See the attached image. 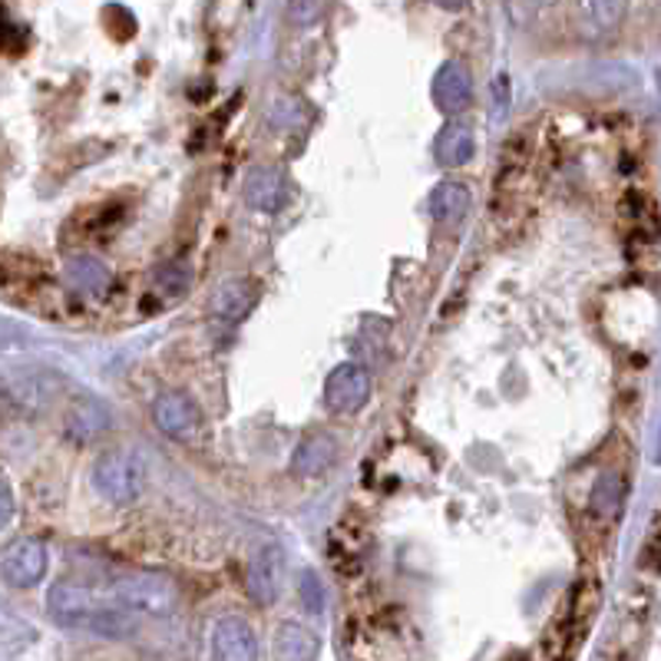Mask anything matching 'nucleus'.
I'll list each match as a JSON object with an SVG mask.
<instances>
[{
    "mask_svg": "<svg viewBox=\"0 0 661 661\" xmlns=\"http://www.w3.org/2000/svg\"><path fill=\"white\" fill-rule=\"evenodd\" d=\"M113 595L130 612H146V615H172L179 605V589L159 572H126L113 585Z\"/></svg>",
    "mask_w": 661,
    "mask_h": 661,
    "instance_id": "f257e3e1",
    "label": "nucleus"
},
{
    "mask_svg": "<svg viewBox=\"0 0 661 661\" xmlns=\"http://www.w3.org/2000/svg\"><path fill=\"white\" fill-rule=\"evenodd\" d=\"M93 486L103 500L126 506L143 493V463L130 450H110L93 463Z\"/></svg>",
    "mask_w": 661,
    "mask_h": 661,
    "instance_id": "f03ea898",
    "label": "nucleus"
},
{
    "mask_svg": "<svg viewBox=\"0 0 661 661\" xmlns=\"http://www.w3.org/2000/svg\"><path fill=\"white\" fill-rule=\"evenodd\" d=\"M368 401H371V374H368L365 365L348 361V365H338L335 371L327 374L324 404H327L330 414H341V417L358 414V411L368 407Z\"/></svg>",
    "mask_w": 661,
    "mask_h": 661,
    "instance_id": "7ed1b4c3",
    "label": "nucleus"
},
{
    "mask_svg": "<svg viewBox=\"0 0 661 661\" xmlns=\"http://www.w3.org/2000/svg\"><path fill=\"white\" fill-rule=\"evenodd\" d=\"M47 565H51V556H47V546L41 539H14L4 556H0V579L14 589H34L44 582L47 575Z\"/></svg>",
    "mask_w": 661,
    "mask_h": 661,
    "instance_id": "20e7f679",
    "label": "nucleus"
},
{
    "mask_svg": "<svg viewBox=\"0 0 661 661\" xmlns=\"http://www.w3.org/2000/svg\"><path fill=\"white\" fill-rule=\"evenodd\" d=\"M153 424L166 437H172V440H189L202 427V411H199V404L189 394H182V391H163L153 401Z\"/></svg>",
    "mask_w": 661,
    "mask_h": 661,
    "instance_id": "39448f33",
    "label": "nucleus"
},
{
    "mask_svg": "<svg viewBox=\"0 0 661 661\" xmlns=\"http://www.w3.org/2000/svg\"><path fill=\"white\" fill-rule=\"evenodd\" d=\"M434 103L440 113L457 116L473 103V74L463 60H447L434 77Z\"/></svg>",
    "mask_w": 661,
    "mask_h": 661,
    "instance_id": "423d86ee",
    "label": "nucleus"
},
{
    "mask_svg": "<svg viewBox=\"0 0 661 661\" xmlns=\"http://www.w3.org/2000/svg\"><path fill=\"white\" fill-rule=\"evenodd\" d=\"M100 605L97 592L90 585H80V582H57L51 592H47V608H51V618L57 625H67V628H83L87 615Z\"/></svg>",
    "mask_w": 661,
    "mask_h": 661,
    "instance_id": "0eeeda50",
    "label": "nucleus"
},
{
    "mask_svg": "<svg viewBox=\"0 0 661 661\" xmlns=\"http://www.w3.org/2000/svg\"><path fill=\"white\" fill-rule=\"evenodd\" d=\"M110 427H113V414H110V407L103 404V401H97V397H77L70 407H67V414H64V430H67V437L74 440V444H93V440H100L103 434H110Z\"/></svg>",
    "mask_w": 661,
    "mask_h": 661,
    "instance_id": "6e6552de",
    "label": "nucleus"
},
{
    "mask_svg": "<svg viewBox=\"0 0 661 661\" xmlns=\"http://www.w3.org/2000/svg\"><path fill=\"white\" fill-rule=\"evenodd\" d=\"M212 654L219 661H255L258 658V641L255 631L245 618L225 615L212 628Z\"/></svg>",
    "mask_w": 661,
    "mask_h": 661,
    "instance_id": "1a4fd4ad",
    "label": "nucleus"
},
{
    "mask_svg": "<svg viewBox=\"0 0 661 661\" xmlns=\"http://www.w3.org/2000/svg\"><path fill=\"white\" fill-rule=\"evenodd\" d=\"M255 304H258V284L251 278H228L215 288L209 311L225 324H238L255 311Z\"/></svg>",
    "mask_w": 661,
    "mask_h": 661,
    "instance_id": "9d476101",
    "label": "nucleus"
},
{
    "mask_svg": "<svg viewBox=\"0 0 661 661\" xmlns=\"http://www.w3.org/2000/svg\"><path fill=\"white\" fill-rule=\"evenodd\" d=\"M281 582H284V559L278 549H261L251 562H248V575H245V589L251 595L255 605H271L281 595Z\"/></svg>",
    "mask_w": 661,
    "mask_h": 661,
    "instance_id": "9b49d317",
    "label": "nucleus"
},
{
    "mask_svg": "<svg viewBox=\"0 0 661 661\" xmlns=\"http://www.w3.org/2000/svg\"><path fill=\"white\" fill-rule=\"evenodd\" d=\"M338 460V440L330 434H307L298 447H294V457H291V473L304 477V480H314L321 473H327Z\"/></svg>",
    "mask_w": 661,
    "mask_h": 661,
    "instance_id": "f8f14e48",
    "label": "nucleus"
},
{
    "mask_svg": "<svg viewBox=\"0 0 661 661\" xmlns=\"http://www.w3.org/2000/svg\"><path fill=\"white\" fill-rule=\"evenodd\" d=\"M242 195L258 212H278L284 205V199H288V182H284L281 169H275V166H255L245 176Z\"/></svg>",
    "mask_w": 661,
    "mask_h": 661,
    "instance_id": "ddd939ff",
    "label": "nucleus"
},
{
    "mask_svg": "<svg viewBox=\"0 0 661 661\" xmlns=\"http://www.w3.org/2000/svg\"><path fill=\"white\" fill-rule=\"evenodd\" d=\"M67 284L74 288V294L103 298L113 288V271L97 255H77V258L67 261Z\"/></svg>",
    "mask_w": 661,
    "mask_h": 661,
    "instance_id": "4468645a",
    "label": "nucleus"
},
{
    "mask_svg": "<svg viewBox=\"0 0 661 661\" xmlns=\"http://www.w3.org/2000/svg\"><path fill=\"white\" fill-rule=\"evenodd\" d=\"M192 281H195V275H192V265H189V261H182V258L166 261V265H159L156 275H153L149 298H153L156 304L169 307V304H176V301H182V298L189 294Z\"/></svg>",
    "mask_w": 661,
    "mask_h": 661,
    "instance_id": "2eb2a0df",
    "label": "nucleus"
},
{
    "mask_svg": "<svg viewBox=\"0 0 661 661\" xmlns=\"http://www.w3.org/2000/svg\"><path fill=\"white\" fill-rule=\"evenodd\" d=\"M473 153H477L473 130H470L467 123H457V120L447 123V126L440 130L437 143H434V156H437V163H440V166H450V169L467 166V163L473 159Z\"/></svg>",
    "mask_w": 661,
    "mask_h": 661,
    "instance_id": "dca6fc26",
    "label": "nucleus"
},
{
    "mask_svg": "<svg viewBox=\"0 0 661 661\" xmlns=\"http://www.w3.org/2000/svg\"><path fill=\"white\" fill-rule=\"evenodd\" d=\"M275 651L281 661H314L321 654V641L311 628L298 621H284L275 635Z\"/></svg>",
    "mask_w": 661,
    "mask_h": 661,
    "instance_id": "f3484780",
    "label": "nucleus"
},
{
    "mask_svg": "<svg viewBox=\"0 0 661 661\" xmlns=\"http://www.w3.org/2000/svg\"><path fill=\"white\" fill-rule=\"evenodd\" d=\"M473 205V195L463 182L457 179H444L434 192H430V215L437 222H460Z\"/></svg>",
    "mask_w": 661,
    "mask_h": 661,
    "instance_id": "a211bd4d",
    "label": "nucleus"
},
{
    "mask_svg": "<svg viewBox=\"0 0 661 661\" xmlns=\"http://www.w3.org/2000/svg\"><path fill=\"white\" fill-rule=\"evenodd\" d=\"M625 496H628L625 477L615 473V470H605V473H598L589 503H592V509H595L602 519H615V516L621 513V506H625Z\"/></svg>",
    "mask_w": 661,
    "mask_h": 661,
    "instance_id": "6ab92c4d",
    "label": "nucleus"
},
{
    "mask_svg": "<svg viewBox=\"0 0 661 661\" xmlns=\"http://www.w3.org/2000/svg\"><path fill=\"white\" fill-rule=\"evenodd\" d=\"M327 14V0H288V21L301 31L321 24Z\"/></svg>",
    "mask_w": 661,
    "mask_h": 661,
    "instance_id": "aec40b11",
    "label": "nucleus"
},
{
    "mask_svg": "<svg viewBox=\"0 0 661 661\" xmlns=\"http://www.w3.org/2000/svg\"><path fill=\"white\" fill-rule=\"evenodd\" d=\"M628 4H631V0H589V11H592V21L602 31H615L625 21Z\"/></svg>",
    "mask_w": 661,
    "mask_h": 661,
    "instance_id": "412c9836",
    "label": "nucleus"
},
{
    "mask_svg": "<svg viewBox=\"0 0 661 661\" xmlns=\"http://www.w3.org/2000/svg\"><path fill=\"white\" fill-rule=\"evenodd\" d=\"M298 595L304 602V612L311 615H321L324 608V592H321V582H317V572H301V585H298Z\"/></svg>",
    "mask_w": 661,
    "mask_h": 661,
    "instance_id": "4be33fe9",
    "label": "nucleus"
},
{
    "mask_svg": "<svg viewBox=\"0 0 661 661\" xmlns=\"http://www.w3.org/2000/svg\"><path fill=\"white\" fill-rule=\"evenodd\" d=\"M14 513H18V503H14V490L8 486V480H0V529H4V526H11Z\"/></svg>",
    "mask_w": 661,
    "mask_h": 661,
    "instance_id": "5701e85b",
    "label": "nucleus"
},
{
    "mask_svg": "<svg viewBox=\"0 0 661 661\" xmlns=\"http://www.w3.org/2000/svg\"><path fill=\"white\" fill-rule=\"evenodd\" d=\"M493 97H496V110L503 113V110L509 107V77H506V74H500V77L493 80Z\"/></svg>",
    "mask_w": 661,
    "mask_h": 661,
    "instance_id": "b1692460",
    "label": "nucleus"
},
{
    "mask_svg": "<svg viewBox=\"0 0 661 661\" xmlns=\"http://www.w3.org/2000/svg\"><path fill=\"white\" fill-rule=\"evenodd\" d=\"M654 556H658V536L651 533V539H648V549H645V565H648V569H654Z\"/></svg>",
    "mask_w": 661,
    "mask_h": 661,
    "instance_id": "393cba45",
    "label": "nucleus"
},
{
    "mask_svg": "<svg viewBox=\"0 0 661 661\" xmlns=\"http://www.w3.org/2000/svg\"><path fill=\"white\" fill-rule=\"evenodd\" d=\"M434 4H440L444 11H463L467 0H434Z\"/></svg>",
    "mask_w": 661,
    "mask_h": 661,
    "instance_id": "a878e982",
    "label": "nucleus"
},
{
    "mask_svg": "<svg viewBox=\"0 0 661 661\" xmlns=\"http://www.w3.org/2000/svg\"><path fill=\"white\" fill-rule=\"evenodd\" d=\"M539 4H546V8H549V4H559V0H539Z\"/></svg>",
    "mask_w": 661,
    "mask_h": 661,
    "instance_id": "bb28decb",
    "label": "nucleus"
}]
</instances>
